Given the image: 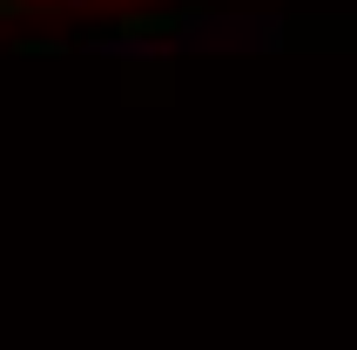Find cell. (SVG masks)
Here are the masks:
<instances>
[{
    "instance_id": "6da1fadb",
    "label": "cell",
    "mask_w": 357,
    "mask_h": 350,
    "mask_svg": "<svg viewBox=\"0 0 357 350\" xmlns=\"http://www.w3.org/2000/svg\"><path fill=\"white\" fill-rule=\"evenodd\" d=\"M81 7H88V0H81Z\"/></svg>"
}]
</instances>
